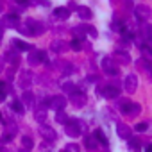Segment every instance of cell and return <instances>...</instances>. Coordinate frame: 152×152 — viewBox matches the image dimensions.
I'll return each mask as SVG.
<instances>
[{
    "instance_id": "cell-22",
    "label": "cell",
    "mask_w": 152,
    "mask_h": 152,
    "mask_svg": "<svg viewBox=\"0 0 152 152\" xmlns=\"http://www.w3.org/2000/svg\"><path fill=\"white\" fill-rule=\"evenodd\" d=\"M70 48H72V50H75V52H79V50L83 48V41H81V39H77V38H73V39L70 41Z\"/></svg>"
},
{
    "instance_id": "cell-1",
    "label": "cell",
    "mask_w": 152,
    "mask_h": 152,
    "mask_svg": "<svg viewBox=\"0 0 152 152\" xmlns=\"http://www.w3.org/2000/svg\"><path fill=\"white\" fill-rule=\"evenodd\" d=\"M18 31H20V32H23V34H29V36H39V34H43V32H45V27H43L39 22L27 20V22H25V25H20V27H18Z\"/></svg>"
},
{
    "instance_id": "cell-31",
    "label": "cell",
    "mask_w": 152,
    "mask_h": 152,
    "mask_svg": "<svg viewBox=\"0 0 152 152\" xmlns=\"http://www.w3.org/2000/svg\"><path fill=\"white\" fill-rule=\"evenodd\" d=\"M63 90H64L66 93H70V95H72L73 91H77V90H75V86H73L72 83H64V84H63Z\"/></svg>"
},
{
    "instance_id": "cell-37",
    "label": "cell",
    "mask_w": 152,
    "mask_h": 152,
    "mask_svg": "<svg viewBox=\"0 0 152 152\" xmlns=\"http://www.w3.org/2000/svg\"><path fill=\"white\" fill-rule=\"evenodd\" d=\"M143 66L148 70V73H150V77H152V61H148V59H145L143 61Z\"/></svg>"
},
{
    "instance_id": "cell-39",
    "label": "cell",
    "mask_w": 152,
    "mask_h": 152,
    "mask_svg": "<svg viewBox=\"0 0 152 152\" xmlns=\"http://www.w3.org/2000/svg\"><path fill=\"white\" fill-rule=\"evenodd\" d=\"M145 152H152V143H150V145H147V147H145Z\"/></svg>"
},
{
    "instance_id": "cell-8",
    "label": "cell",
    "mask_w": 152,
    "mask_h": 152,
    "mask_svg": "<svg viewBox=\"0 0 152 152\" xmlns=\"http://www.w3.org/2000/svg\"><path fill=\"white\" fill-rule=\"evenodd\" d=\"M124 88H125L127 93H134V91H136V88H138V77H136L134 73H129L127 77H125V81H124Z\"/></svg>"
},
{
    "instance_id": "cell-42",
    "label": "cell",
    "mask_w": 152,
    "mask_h": 152,
    "mask_svg": "<svg viewBox=\"0 0 152 152\" xmlns=\"http://www.w3.org/2000/svg\"><path fill=\"white\" fill-rule=\"evenodd\" d=\"M2 64H4V61H2V57H0V70H2Z\"/></svg>"
},
{
    "instance_id": "cell-15",
    "label": "cell",
    "mask_w": 152,
    "mask_h": 152,
    "mask_svg": "<svg viewBox=\"0 0 152 152\" xmlns=\"http://www.w3.org/2000/svg\"><path fill=\"white\" fill-rule=\"evenodd\" d=\"M54 16H56L57 20H66V18L70 16V9H68V7H56V9H54Z\"/></svg>"
},
{
    "instance_id": "cell-3",
    "label": "cell",
    "mask_w": 152,
    "mask_h": 152,
    "mask_svg": "<svg viewBox=\"0 0 152 152\" xmlns=\"http://www.w3.org/2000/svg\"><path fill=\"white\" fill-rule=\"evenodd\" d=\"M120 109H122V113L127 115V116H136V115H140V111H141L140 104L131 102V100H125V102L120 106Z\"/></svg>"
},
{
    "instance_id": "cell-27",
    "label": "cell",
    "mask_w": 152,
    "mask_h": 152,
    "mask_svg": "<svg viewBox=\"0 0 152 152\" xmlns=\"http://www.w3.org/2000/svg\"><path fill=\"white\" fill-rule=\"evenodd\" d=\"M6 57H7V61H9L13 66H16V64H18V56H16L15 52H7V54H6Z\"/></svg>"
},
{
    "instance_id": "cell-2",
    "label": "cell",
    "mask_w": 152,
    "mask_h": 152,
    "mask_svg": "<svg viewBox=\"0 0 152 152\" xmlns=\"http://www.w3.org/2000/svg\"><path fill=\"white\" fill-rule=\"evenodd\" d=\"M83 124L79 120H68V124H64V132L70 136V138H79L81 136V129Z\"/></svg>"
},
{
    "instance_id": "cell-19",
    "label": "cell",
    "mask_w": 152,
    "mask_h": 152,
    "mask_svg": "<svg viewBox=\"0 0 152 152\" xmlns=\"http://www.w3.org/2000/svg\"><path fill=\"white\" fill-rule=\"evenodd\" d=\"M115 57L122 63V64H127V63H131V57H129V54L127 52H115Z\"/></svg>"
},
{
    "instance_id": "cell-25",
    "label": "cell",
    "mask_w": 152,
    "mask_h": 152,
    "mask_svg": "<svg viewBox=\"0 0 152 152\" xmlns=\"http://www.w3.org/2000/svg\"><path fill=\"white\" fill-rule=\"evenodd\" d=\"M56 120L59 122V124H68V115L66 113H63V111H57V115H56Z\"/></svg>"
},
{
    "instance_id": "cell-20",
    "label": "cell",
    "mask_w": 152,
    "mask_h": 152,
    "mask_svg": "<svg viewBox=\"0 0 152 152\" xmlns=\"http://www.w3.org/2000/svg\"><path fill=\"white\" fill-rule=\"evenodd\" d=\"M11 107H13V111H15V113H18V115H23V111H25V107H23V104H22L20 100H13Z\"/></svg>"
},
{
    "instance_id": "cell-36",
    "label": "cell",
    "mask_w": 152,
    "mask_h": 152,
    "mask_svg": "<svg viewBox=\"0 0 152 152\" xmlns=\"http://www.w3.org/2000/svg\"><path fill=\"white\" fill-rule=\"evenodd\" d=\"M41 152H52V143H50V141L43 143V145H41Z\"/></svg>"
},
{
    "instance_id": "cell-28",
    "label": "cell",
    "mask_w": 152,
    "mask_h": 152,
    "mask_svg": "<svg viewBox=\"0 0 152 152\" xmlns=\"http://www.w3.org/2000/svg\"><path fill=\"white\" fill-rule=\"evenodd\" d=\"M84 143H86L88 148H95V147H97V140H95L93 136H86V138H84Z\"/></svg>"
},
{
    "instance_id": "cell-32",
    "label": "cell",
    "mask_w": 152,
    "mask_h": 152,
    "mask_svg": "<svg viewBox=\"0 0 152 152\" xmlns=\"http://www.w3.org/2000/svg\"><path fill=\"white\" fill-rule=\"evenodd\" d=\"M147 127H148V124H147V122H140V124H136V127H134V129H136L138 132H145V131H147Z\"/></svg>"
},
{
    "instance_id": "cell-29",
    "label": "cell",
    "mask_w": 152,
    "mask_h": 152,
    "mask_svg": "<svg viewBox=\"0 0 152 152\" xmlns=\"http://www.w3.org/2000/svg\"><path fill=\"white\" fill-rule=\"evenodd\" d=\"M141 54L145 56V59H148V61H152V48H150V47H147V45H143V47H141Z\"/></svg>"
},
{
    "instance_id": "cell-34",
    "label": "cell",
    "mask_w": 152,
    "mask_h": 152,
    "mask_svg": "<svg viewBox=\"0 0 152 152\" xmlns=\"http://www.w3.org/2000/svg\"><path fill=\"white\" fill-rule=\"evenodd\" d=\"M64 152H79V147L75 145V143H68L66 148H64Z\"/></svg>"
},
{
    "instance_id": "cell-17",
    "label": "cell",
    "mask_w": 152,
    "mask_h": 152,
    "mask_svg": "<svg viewBox=\"0 0 152 152\" xmlns=\"http://www.w3.org/2000/svg\"><path fill=\"white\" fill-rule=\"evenodd\" d=\"M11 43H13L20 52H27V50H31V45H29V43H25V41H22V39H13Z\"/></svg>"
},
{
    "instance_id": "cell-35",
    "label": "cell",
    "mask_w": 152,
    "mask_h": 152,
    "mask_svg": "<svg viewBox=\"0 0 152 152\" xmlns=\"http://www.w3.org/2000/svg\"><path fill=\"white\" fill-rule=\"evenodd\" d=\"M84 31L91 36V38H97V31H95V27H91V25H88V27H84Z\"/></svg>"
},
{
    "instance_id": "cell-13",
    "label": "cell",
    "mask_w": 152,
    "mask_h": 152,
    "mask_svg": "<svg viewBox=\"0 0 152 152\" xmlns=\"http://www.w3.org/2000/svg\"><path fill=\"white\" fill-rule=\"evenodd\" d=\"M72 102H73L75 107H83V106L86 104V97H84V93L73 91V93H72Z\"/></svg>"
},
{
    "instance_id": "cell-24",
    "label": "cell",
    "mask_w": 152,
    "mask_h": 152,
    "mask_svg": "<svg viewBox=\"0 0 152 152\" xmlns=\"http://www.w3.org/2000/svg\"><path fill=\"white\" fill-rule=\"evenodd\" d=\"M73 34H75V38H77V39L83 41V38L86 36V31H84V27H75L73 29Z\"/></svg>"
},
{
    "instance_id": "cell-26",
    "label": "cell",
    "mask_w": 152,
    "mask_h": 152,
    "mask_svg": "<svg viewBox=\"0 0 152 152\" xmlns=\"http://www.w3.org/2000/svg\"><path fill=\"white\" fill-rule=\"evenodd\" d=\"M22 145H23V148H27V150H31L32 147H34V141L29 138V136H23L22 138Z\"/></svg>"
},
{
    "instance_id": "cell-18",
    "label": "cell",
    "mask_w": 152,
    "mask_h": 152,
    "mask_svg": "<svg viewBox=\"0 0 152 152\" xmlns=\"http://www.w3.org/2000/svg\"><path fill=\"white\" fill-rule=\"evenodd\" d=\"M93 138L100 143V145H104V147H107V138H106V134L100 131V129H97L95 131V134H93Z\"/></svg>"
},
{
    "instance_id": "cell-33",
    "label": "cell",
    "mask_w": 152,
    "mask_h": 152,
    "mask_svg": "<svg viewBox=\"0 0 152 152\" xmlns=\"http://www.w3.org/2000/svg\"><path fill=\"white\" fill-rule=\"evenodd\" d=\"M143 34H145V38H147L148 41H152V25H147V27L143 29Z\"/></svg>"
},
{
    "instance_id": "cell-44",
    "label": "cell",
    "mask_w": 152,
    "mask_h": 152,
    "mask_svg": "<svg viewBox=\"0 0 152 152\" xmlns=\"http://www.w3.org/2000/svg\"><path fill=\"white\" fill-rule=\"evenodd\" d=\"M61 152H64V150H61Z\"/></svg>"
},
{
    "instance_id": "cell-30",
    "label": "cell",
    "mask_w": 152,
    "mask_h": 152,
    "mask_svg": "<svg viewBox=\"0 0 152 152\" xmlns=\"http://www.w3.org/2000/svg\"><path fill=\"white\" fill-rule=\"evenodd\" d=\"M22 100H23L25 104H32V100H34V95H32L31 91H25V93L22 95Z\"/></svg>"
},
{
    "instance_id": "cell-40",
    "label": "cell",
    "mask_w": 152,
    "mask_h": 152,
    "mask_svg": "<svg viewBox=\"0 0 152 152\" xmlns=\"http://www.w3.org/2000/svg\"><path fill=\"white\" fill-rule=\"evenodd\" d=\"M16 2H18V4H23V6H25V4H29V0H16Z\"/></svg>"
},
{
    "instance_id": "cell-4",
    "label": "cell",
    "mask_w": 152,
    "mask_h": 152,
    "mask_svg": "<svg viewBox=\"0 0 152 152\" xmlns=\"http://www.w3.org/2000/svg\"><path fill=\"white\" fill-rule=\"evenodd\" d=\"M97 93L102 95V97H106V99H115V97L120 95V88H118V86H113V84H107V86H104V88H99Z\"/></svg>"
},
{
    "instance_id": "cell-10",
    "label": "cell",
    "mask_w": 152,
    "mask_h": 152,
    "mask_svg": "<svg viewBox=\"0 0 152 152\" xmlns=\"http://www.w3.org/2000/svg\"><path fill=\"white\" fill-rule=\"evenodd\" d=\"M39 134L43 136V140L45 141H56V138H57V134H56V131L52 129V127H48V125H41L39 127Z\"/></svg>"
},
{
    "instance_id": "cell-9",
    "label": "cell",
    "mask_w": 152,
    "mask_h": 152,
    "mask_svg": "<svg viewBox=\"0 0 152 152\" xmlns=\"http://www.w3.org/2000/svg\"><path fill=\"white\" fill-rule=\"evenodd\" d=\"M47 59V52H43V50H32L31 52V56H29V64H39V63H43Z\"/></svg>"
},
{
    "instance_id": "cell-21",
    "label": "cell",
    "mask_w": 152,
    "mask_h": 152,
    "mask_svg": "<svg viewBox=\"0 0 152 152\" xmlns=\"http://www.w3.org/2000/svg\"><path fill=\"white\" fill-rule=\"evenodd\" d=\"M50 48H52L54 52H64V50H66V45H64L63 41H54V43L50 45Z\"/></svg>"
},
{
    "instance_id": "cell-41",
    "label": "cell",
    "mask_w": 152,
    "mask_h": 152,
    "mask_svg": "<svg viewBox=\"0 0 152 152\" xmlns=\"http://www.w3.org/2000/svg\"><path fill=\"white\" fill-rule=\"evenodd\" d=\"M2 34H4V29L0 27V41H2Z\"/></svg>"
},
{
    "instance_id": "cell-16",
    "label": "cell",
    "mask_w": 152,
    "mask_h": 152,
    "mask_svg": "<svg viewBox=\"0 0 152 152\" xmlns=\"http://www.w3.org/2000/svg\"><path fill=\"white\" fill-rule=\"evenodd\" d=\"M77 15H79V18H83V20H91V16H93L91 9H90V7H84V6L77 7Z\"/></svg>"
},
{
    "instance_id": "cell-43",
    "label": "cell",
    "mask_w": 152,
    "mask_h": 152,
    "mask_svg": "<svg viewBox=\"0 0 152 152\" xmlns=\"http://www.w3.org/2000/svg\"><path fill=\"white\" fill-rule=\"evenodd\" d=\"M18 152H31V150H27V148H22V150H18Z\"/></svg>"
},
{
    "instance_id": "cell-14",
    "label": "cell",
    "mask_w": 152,
    "mask_h": 152,
    "mask_svg": "<svg viewBox=\"0 0 152 152\" xmlns=\"http://www.w3.org/2000/svg\"><path fill=\"white\" fill-rule=\"evenodd\" d=\"M31 81H32V75H31V72H27V70H22V73H20V84H22L23 88H27V86H31Z\"/></svg>"
},
{
    "instance_id": "cell-12",
    "label": "cell",
    "mask_w": 152,
    "mask_h": 152,
    "mask_svg": "<svg viewBox=\"0 0 152 152\" xmlns=\"http://www.w3.org/2000/svg\"><path fill=\"white\" fill-rule=\"evenodd\" d=\"M116 134H118L120 138H124V140H129V138H131V129H129V125L118 122V124H116Z\"/></svg>"
},
{
    "instance_id": "cell-11",
    "label": "cell",
    "mask_w": 152,
    "mask_h": 152,
    "mask_svg": "<svg viewBox=\"0 0 152 152\" xmlns=\"http://www.w3.org/2000/svg\"><path fill=\"white\" fill-rule=\"evenodd\" d=\"M47 107H48V99H47L45 104H41V106H38V107L34 109V118H36L39 124H43L45 118H47Z\"/></svg>"
},
{
    "instance_id": "cell-38",
    "label": "cell",
    "mask_w": 152,
    "mask_h": 152,
    "mask_svg": "<svg viewBox=\"0 0 152 152\" xmlns=\"http://www.w3.org/2000/svg\"><path fill=\"white\" fill-rule=\"evenodd\" d=\"M13 134H15V132H6V134L2 136V141H11V140H13Z\"/></svg>"
},
{
    "instance_id": "cell-23",
    "label": "cell",
    "mask_w": 152,
    "mask_h": 152,
    "mask_svg": "<svg viewBox=\"0 0 152 152\" xmlns=\"http://www.w3.org/2000/svg\"><path fill=\"white\" fill-rule=\"evenodd\" d=\"M9 93V86H7V83H4V81H0V100H2L6 95Z\"/></svg>"
},
{
    "instance_id": "cell-5",
    "label": "cell",
    "mask_w": 152,
    "mask_h": 152,
    "mask_svg": "<svg viewBox=\"0 0 152 152\" xmlns=\"http://www.w3.org/2000/svg\"><path fill=\"white\" fill-rule=\"evenodd\" d=\"M102 70L107 75H118V66H116V63H115L113 57H104L102 59Z\"/></svg>"
},
{
    "instance_id": "cell-6",
    "label": "cell",
    "mask_w": 152,
    "mask_h": 152,
    "mask_svg": "<svg viewBox=\"0 0 152 152\" xmlns=\"http://www.w3.org/2000/svg\"><path fill=\"white\" fill-rule=\"evenodd\" d=\"M64 106H66V99H64L63 95H56V97L48 99V107L54 109L56 113H57V111H63Z\"/></svg>"
},
{
    "instance_id": "cell-7",
    "label": "cell",
    "mask_w": 152,
    "mask_h": 152,
    "mask_svg": "<svg viewBox=\"0 0 152 152\" xmlns=\"http://www.w3.org/2000/svg\"><path fill=\"white\" fill-rule=\"evenodd\" d=\"M134 13H136V16H138L140 20H148L150 15H152V9H150V6H147V4H138V6L134 7Z\"/></svg>"
}]
</instances>
